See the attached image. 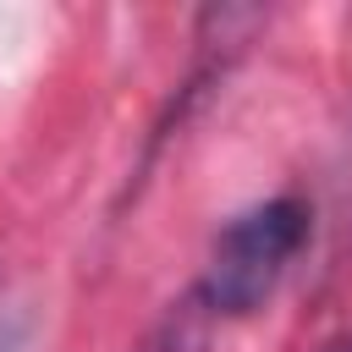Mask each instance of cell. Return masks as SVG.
<instances>
[{
	"label": "cell",
	"mask_w": 352,
	"mask_h": 352,
	"mask_svg": "<svg viewBox=\"0 0 352 352\" xmlns=\"http://www.w3.org/2000/svg\"><path fill=\"white\" fill-rule=\"evenodd\" d=\"M308 236H314V209L297 192H280V198H264L231 214L209 242L192 297L209 308V319L258 314L275 297V286L292 275V264L302 258Z\"/></svg>",
	"instance_id": "obj_1"
},
{
	"label": "cell",
	"mask_w": 352,
	"mask_h": 352,
	"mask_svg": "<svg viewBox=\"0 0 352 352\" xmlns=\"http://www.w3.org/2000/svg\"><path fill=\"white\" fill-rule=\"evenodd\" d=\"M209 336H214V319H209V308L187 292L182 302H170V308L143 330V341H138L132 352H209Z\"/></svg>",
	"instance_id": "obj_2"
},
{
	"label": "cell",
	"mask_w": 352,
	"mask_h": 352,
	"mask_svg": "<svg viewBox=\"0 0 352 352\" xmlns=\"http://www.w3.org/2000/svg\"><path fill=\"white\" fill-rule=\"evenodd\" d=\"M346 204H352V143H346Z\"/></svg>",
	"instance_id": "obj_3"
},
{
	"label": "cell",
	"mask_w": 352,
	"mask_h": 352,
	"mask_svg": "<svg viewBox=\"0 0 352 352\" xmlns=\"http://www.w3.org/2000/svg\"><path fill=\"white\" fill-rule=\"evenodd\" d=\"M341 352H352V341H346V346H341Z\"/></svg>",
	"instance_id": "obj_4"
}]
</instances>
